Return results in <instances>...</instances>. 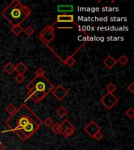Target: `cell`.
Instances as JSON below:
<instances>
[{"mask_svg": "<svg viewBox=\"0 0 134 150\" xmlns=\"http://www.w3.org/2000/svg\"><path fill=\"white\" fill-rule=\"evenodd\" d=\"M35 74L36 77H43V76H45V70L42 68L39 67L35 70Z\"/></svg>", "mask_w": 134, "mask_h": 150, "instance_id": "26", "label": "cell"}, {"mask_svg": "<svg viewBox=\"0 0 134 150\" xmlns=\"http://www.w3.org/2000/svg\"><path fill=\"white\" fill-rule=\"evenodd\" d=\"M28 90V97L25 102L29 98H31L35 103H38L44 99L46 96L54 89V84L45 76L34 77L26 85Z\"/></svg>", "mask_w": 134, "mask_h": 150, "instance_id": "3", "label": "cell"}, {"mask_svg": "<svg viewBox=\"0 0 134 150\" xmlns=\"http://www.w3.org/2000/svg\"><path fill=\"white\" fill-rule=\"evenodd\" d=\"M17 150H23V149H17Z\"/></svg>", "mask_w": 134, "mask_h": 150, "instance_id": "30", "label": "cell"}, {"mask_svg": "<svg viewBox=\"0 0 134 150\" xmlns=\"http://www.w3.org/2000/svg\"><path fill=\"white\" fill-rule=\"evenodd\" d=\"M55 23H56V21L53 24L46 26L39 33V39L46 45H48L55 38V30H54Z\"/></svg>", "mask_w": 134, "mask_h": 150, "instance_id": "4", "label": "cell"}, {"mask_svg": "<svg viewBox=\"0 0 134 150\" xmlns=\"http://www.w3.org/2000/svg\"><path fill=\"white\" fill-rule=\"evenodd\" d=\"M106 89L109 93H114L116 90H117V86L114 84L113 83H109V84L106 86Z\"/></svg>", "mask_w": 134, "mask_h": 150, "instance_id": "22", "label": "cell"}, {"mask_svg": "<svg viewBox=\"0 0 134 150\" xmlns=\"http://www.w3.org/2000/svg\"><path fill=\"white\" fill-rule=\"evenodd\" d=\"M44 124L46 125L48 127H51L52 126H53V119H52L51 117H46V120H44Z\"/></svg>", "mask_w": 134, "mask_h": 150, "instance_id": "25", "label": "cell"}, {"mask_svg": "<svg viewBox=\"0 0 134 150\" xmlns=\"http://www.w3.org/2000/svg\"><path fill=\"white\" fill-rule=\"evenodd\" d=\"M15 81H16L18 84H22L24 81H25V77L22 74H17L16 77H15Z\"/></svg>", "mask_w": 134, "mask_h": 150, "instance_id": "24", "label": "cell"}, {"mask_svg": "<svg viewBox=\"0 0 134 150\" xmlns=\"http://www.w3.org/2000/svg\"><path fill=\"white\" fill-rule=\"evenodd\" d=\"M127 90H128V91H129L131 94L134 93V83L133 82H132L131 84L127 86Z\"/></svg>", "mask_w": 134, "mask_h": 150, "instance_id": "28", "label": "cell"}, {"mask_svg": "<svg viewBox=\"0 0 134 150\" xmlns=\"http://www.w3.org/2000/svg\"><path fill=\"white\" fill-rule=\"evenodd\" d=\"M4 149H5L4 145H3V144H2V143L0 142V150H4Z\"/></svg>", "mask_w": 134, "mask_h": 150, "instance_id": "29", "label": "cell"}, {"mask_svg": "<svg viewBox=\"0 0 134 150\" xmlns=\"http://www.w3.org/2000/svg\"><path fill=\"white\" fill-rule=\"evenodd\" d=\"M71 126H72V124H71L70 121H69L68 119L63 120V121H62V123H61V132H63V131H64L65 129H67L68 127H71Z\"/></svg>", "mask_w": 134, "mask_h": 150, "instance_id": "18", "label": "cell"}, {"mask_svg": "<svg viewBox=\"0 0 134 150\" xmlns=\"http://www.w3.org/2000/svg\"><path fill=\"white\" fill-rule=\"evenodd\" d=\"M103 138V134L101 133V131H98V132H97V133L93 136V138H94V139L96 141H101Z\"/></svg>", "mask_w": 134, "mask_h": 150, "instance_id": "27", "label": "cell"}, {"mask_svg": "<svg viewBox=\"0 0 134 150\" xmlns=\"http://www.w3.org/2000/svg\"><path fill=\"white\" fill-rule=\"evenodd\" d=\"M103 64L105 65V67L107 68H108L109 70L110 69H112L115 65H116V63H117V60L113 58L112 56L109 55V56L107 57V58L103 60Z\"/></svg>", "mask_w": 134, "mask_h": 150, "instance_id": "9", "label": "cell"}, {"mask_svg": "<svg viewBox=\"0 0 134 150\" xmlns=\"http://www.w3.org/2000/svg\"><path fill=\"white\" fill-rule=\"evenodd\" d=\"M83 130L88 135L90 136V138H93V136L98 131H101V127L94 120H91L86 126L84 127Z\"/></svg>", "mask_w": 134, "mask_h": 150, "instance_id": "6", "label": "cell"}, {"mask_svg": "<svg viewBox=\"0 0 134 150\" xmlns=\"http://www.w3.org/2000/svg\"><path fill=\"white\" fill-rule=\"evenodd\" d=\"M23 32L28 37H31V36H32V35L35 34V29L31 28V26H28V27H27V28L24 30Z\"/></svg>", "mask_w": 134, "mask_h": 150, "instance_id": "20", "label": "cell"}, {"mask_svg": "<svg viewBox=\"0 0 134 150\" xmlns=\"http://www.w3.org/2000/svg\"><path fill=\"white\" fill-rule=\"evenodd\" d=\"M16 106H15L14 104H12V103H9V105H7L6 107V112H8L10 116L14 114V112H16Z\"/></svg>", "mask_w": 134, "mask_h": 150, "instance_id": "19", "label": "cell"}, {"mask_svg": "<svg viewBox=\"0 0 134 150\" xmlns=\"http://www.w3.org/2000/svg\"><path fill=\"white\" fill-rule=\"evenodd\" d=\"M101 103L107 110H110L118 103V98L113 93L108 92L101 98Z\"/></svg>", "mask_w": 134, "mask_h": 150, "instance_id": "5", "label": "cell"}, {"mask_svg": "<svg viewBox=\"0 0 134 150\" xmlns=\"http://www.w3.org/2000/svg\"><path fill=\"white\" fill-rule=\"evenodd\" d=\"M52 94L56 99H58L59 101H62L66 96H68V92L67 91V89H65V88H63V85L59 84L58 86L54 88L53 90L52 91Z\"/></svg>", "mask_w": 134, "mask_h": 150, "instance_id": "7", "label": "cell"}, {"mask_svg": "<svg viewBox=\"0 0 134 150\" xmlns=\"http://www.w3.org/2000/svg\"><path fill=\"white\" fill-rule=\"evenodd\" d=\"M28 67L23 63V62H21L19 63L16 66H15V71L18 73V74H22L24 75L27 71H28Z\"/></svg>", "mask_w": 134, "mask_h": 150, "instance_id": "10", "label": "cell"}, {"mask_svg": "<svg viewBox=\"0 0 134 150\" xmlns=\"http://www.w3.org/2000/svg\"><path fill=\"white\" fill-rule=\"evenodd\" d=\"M42 120L31 110L26 105H21L18 109H16V112L11 115L6 120L5 124L9 129L7 131H2V133L6 132H19L23 130L28 124L32 122L40 121Z\"/></svg>", "mask_w": 134, "mask_h": 150, "instance_id": "1", "label": "cell"}, {"mask_svg": "<svg viewBox=\"0 0 134 150\" xmlns=\"http://www.w3.org/2000/svg\"><path fill=\"white\" fill-rule=\"evenodd\" d=\"M31 14V9L18 0H14L1 12V16L13 26L21 25Z\"/></svg>", "mask_w": 134, "mask_h": 150, "instance_id": "2", "label": "cell"}, {"mask_svg": "<svg viewBox=\"0 0 134 150\" xmlns=\"http://www.w3.org/2000/svg\"><path fill=\"white\" fill-rule=\"evenodd\" d=\"M3 70H4L5 72L7 73L9 75H10L15 71V66H14L11 62H9V63H7L4 66Z\"/></svg>", "mask_w": 134, "mask_h": 150, "instance_id": "14", "label": "cell"}, {"mask_svg": "<svg viewBox=\"0 0 134 150\" xmlns=\"http://www.w3.org/2000/svg\"><path fill=\"white\" fill-rule=\"evenodd\" d=\"M125 114L126 117H128L129 119H133L134 117V110L132 107H129L128 110L125 111Z\"/></svg>", "mask_w": 134, "mask_h": 150, "instance_id": "23", "label": "cell"}, {"mask_svg": "<svg viewBox=\"0 0 134 150\" xmlns=\"http://www.w3.org/2000/svg\"><path fill=\"white\" fill-rule=\"evenodd\" d=\"M11 32L14 34V35L16 36H19L21 35V33L24 31V28L21 27V25H17V26H13L10 29Z\"/></svg>", "mask_w": 134, "mask_h": 150, "instance_id": "15", "label": "cell"}, {"mask_svg": "<svg viewBox=\"0 0 134 150\" xmlns=\"http://www.w3.org/2000/svg\"><path fill=\"white\" fill-rule=\"evenodd\" d=\"M56 114L58 115L60 117H61V118H63V117H64L68 114V111L63 106H61V107H60L58 110H56Z\"/></svg>", "mask_w": 134, "mask_h": 150, "instance_id": "16", "label": "cell"}, {"mask_svg": "<svg viewBox=\"0 0 134 150\" xmlns=\"http://www.w3.org/2000/svg\"><path fill=\"white\" fill-rule=\"evenodd\" d=\"M82 47V46L79 47L78 49H76V51H75V52L72 54V55H71V56H68V58L66 59L65 60L63 61V63H65L66 65L68 66V67H72V66H74V64L75 63V59L74 58V56H75V54L76 53V52H78L79 51V49H81Z\"/></svg>", "mask_w": 134, "mask_h": 150, "instance_id": "11", "label": "cell"}, {"mask_svg": "<svg viewBox=\"0 0 134 150\" xmlns=\"http://www.w3.org/2000/svg\"><path fill=\"white\" fill-rule=\"evenodd\" d=\"M51 131L55 133L56 134H60L61 133V124L56 123L55 124H53L51 127Z\"/></svg>", "mask_w": 134, "mask_h": 150, "instance_id": "17", "label": "cell"}, {"mask_svg": "<svg viewBox=\"0 0 134 150\" xmlns=\"http://www.w3.org/2000/svg\"><path fill=\"white\" fill-rule=\"evenodd\" d=\"M56 23H74L76 25H78L77 23L75 22L74 16L71 14L67 13L59 14L58 16H56Z\"/></svg>", "mask_w": 134, "mask_h": 150, "instance_id": "8", "label": "cell"}, {"mask_svg": "<svg viewBox=\"0 0 134 150\" xmlns=\"http://www.w3.org/2000/svg\"><path fill=\"white\" fill-rule=\"evenodd\" d=\"M57 10L60 13H70L73 11V6L71 5H60L57 6Z\"/></svg>", "mask_w": 134, "mask_h": 150, "instance_id": "12", "label": "cell"}, {"mask_svg": "<svg viewBox=\"0 0 134 150\" xmlns=\"http://www.w3.org/2000/svg\"><path fill=\"white\" fill-rule=\"evenodd\" d=\"M118 62L122 66H125L129 63V59H128V57L125 55H122L118 58Z\"/></svg>", "mask_w": 134, "mask_h": 150, "instance_id": "21", "label": "cell"}, {"mask_svg": "<svg viewBox=\"0 0 134 150\" xmlns=\"http://www.w3.org/2000/svg\"><path fill=\"white\" fill-rule=\"evenodd\" d=\"M75 131V127L74 126V125H72V126L69 127H68L67 129H65L63 132H61V134H62L64 138H68V137H70L71 135H72Z\"/></svg>", "mask_w": 134, "mask_h": 150, "instance_id": "13", "label": "cell"}]
</instances>
